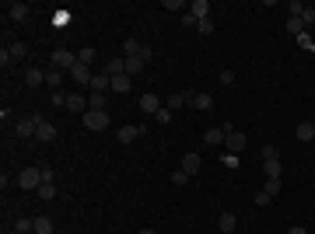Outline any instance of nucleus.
I'll return each instance as SVG.
<instances>
[{
    "mask_svg": "<svg viewBox=\"0 0 315 234\" xmlns=\"http://www.w3.org/2000/svg\"><path fill=\"white\" fill-rule=\"evenodd\" d=\"M14 182H18V189H39L42 185V168H21L18 175H14Z\"/></svg>",
    "mask_w": 315,
    "mask_h": 234,
    "instance_id": "f257e3e1",
    "label": "nucleus"
},
{
    "mask_svg": "<svg viewBox=\"0 0 315 234\" xmlns=\"http://www.w3.org/2000/svg\"><path fill=\"white\" fill-rule=\"evenodd\" d=\"M39 122H42V116H25V119H18V122H14V133H18V137H35V133H39Z\"/></svg>",
    "mask_w": 315,
    "mask_h": 234,
    "instance_id": "f03ea898",
    "label": "nucleus"
},
{
    "mask_svg": "<svg viewBox=\"0 0 315 234\" xmlns=\"http://www.w3.org/2000/svg\"><path fill=\"white\" fill-rule=\"evenodd\" d=\"M84 126H88L91 133H102V130L109 126V112H91V109H88V112H84Z\"/></svg>",
    "mask_w": 315,
    "mask_h": 234,
    "instance_id": "7ed1b4c3",
    "label": "nucleus"
},
{
    "mask_svg": "<svg viewBox=\"0 0 315 234\" xmlns=\"http://www.w3.org/2000/svg\"><path fill=\"white\" fill-rule=\"evenodd\" d=\"M200 168H203V157L196 154V151H189V154L182 157V172L193 178V175H200Z\"/></svg>",
    "mask_w": 315,
    "mask_h": 234,
    "instance_id": "20e7f679",
    "label": "nucleus"
},
{
    "mask_svg": "<svg viewBox=\"0 0 315 234\" xmlns=\"http://www.w3.org/2000/svg\"><path fill=\"white\" fill-rule=\"evenodd\" d=\"M158 109H161V98L158 95H151V91L140 95V112H144V116H158Z\"/></svg>",
    "mask_w": 315,
    "mask_h": 234,
    "instance_id": "39448f33",
    "label": "nucleus"
},
{
    "mask_svg": "<svg viewBox=\"0 0 315 234\" xmlns=\"http://www.w3.org/2000/svg\"><path fill=\"white\" fill-rule=\"evenodd\" d=\"M91 91H95V95H105V91H112V77H109L105 70H99V74L91 77Z\"/></svg>",
    "mask_w": 315,
    "mask_h": 234,
    "instance_id": "423d86ee",
    "label": "nucleus"
},
{
    "mask_svg": "<svg viewBox=\"0 0 315 234\" xmlns=\"http://www.w3.org/2000/svg\"><path fill=\"white\" fill-rule=\"evenodd\" d=\"M144 130H147V126H119V143H123V147H130V143H133Z\"/></svg>",
    "mask_w": 315,
    "mask_h": 234,
    "instance_id": "0eeeda50",
    "label": "nucleus"
},
{
    "mask_svg": "<svg viewBox=\"0 0 315 234\" xmlns=\"http://www.w3.org/2000/svg\"><path fill=\"white\" fill-rule=\"evenodd\" d=\"M186 14H189L193 21H203V18H210V4H207V0H193Z\"/></svg>",
    "mask_w": 315,
    "mask_h": 234,
    "instance_id": "6e6552de",
    "label": "nucleus"
},
{
    "mask_svg": "<svg viewBox=\"0 0 315 234\" xmlns=\"http://www.w3.org/2000/svg\"><path fill=\"white\" fill-rule=\"evenodd\" d=\"M28 4H21V0H14V4H7V18L11 21H28Z\"/></svg>",
    "mask_w": 315,
    "mask_h": 234,
    "instance_id": "1a4fd4ad",
    "label": "nucleus"
},
{
    "mask_svg": "<svg viewBox=\"0 0 315 234\" xmlns=\"http://www.w3.org/2000/svg\"><path fill=\"white\" fill-rule=\"evenodd\" d=\"M74 63H77V53H70V49H56L53 53V67H67L70 70Z\"/></svg>",
    "mask_w": 315,
    "mask_h": 234,
    "instance_id": "9d476101",
    "label": "nucleus"
},
{
    "mask_svg": "<svg viewBox=\"0 0 315 234\" xmlns=\"http://www.w3.org/2000/svg\"><path fill=\"white\" fill-rule=\"evenodd\" d=\"M130 88H133V77H130V74H116V77H112V95H130Z\"/></svg>",
    "mask_w": 315,
    "mask_h": 234,
    "instance_id": "9b49d317",
    "label": "nucleus"
},
{
    "mask_svg": "<svg viewBox=\"0 0 315 234\" xmlns=\"http://www.w3.org/2000/svg\"><path fill=\"white\" fill-rule=\"evenodd\" d=\"M193 101V91H179V95H168V101H165V109H172V112H179L182 105H189Z\"/></svg>",
    "mask_w": 315,
    "mask_h": 234,
    "instance_id": "f8f14e48",
    "label": "nucleus"
},
{
    "mask_svg": "<svg viewBox=\"0 0 315 234\" xmlns=\"http://www.w3.org/2000/svg\"><path fill=\"white\" fill-rule=\"evenodd\" d=\"M224 147H228L231 154H238V151H245V133H238V130H231V133L224 137Z\"/></svg>",
    "mask_w": 315,
    "mask_h": 234,
    "instance_id": "ddd939ff",
    "label": "nucleus"
},
{
    "mask_svg": "<svg viewBox=\"0 0 315 234\" xmlns=\"http://www.w3.org/2000/svg\"><path fill=\"white\" fill-rule=\"evenodd\" d=\"M70 77H74V84H91V77H95V74H91L84 63H74V67H70Z\"/></svg>",
    "mask_w": 315,
    "mask_h": 234,
    "instance_id": "4468645a",
    "label": "nucleus"
},
{
    "mask_svg": "<svg viewBox=\"0 0 315 234\" xmlns=\"http://www.w3.org/2000/svg\"><path fill=\"white\" fill-rule=\"evenodd\" d=\"M224 137H228L224 126H210V130L203 133V143H207V147H217V143H224Z\"/></svg>",
    "mask_w": 315,
    "mask_h": 234,
    "instance_id": "2eb2a0df",
    "label": "nucleus"
},
{
    "mask_svg": "<svg viewBox=\"0 0 315 234\" xmlns=\"http://www.w3.org/2000/svg\"><path fill=\"white\" fill-rule=\"evenodd\" d=\"M144 70H147V59L144 56H126V74H130V77H137Z\"/></svg>",
    "mask_w": 315,
    "mask_h": 234,
    "instance_id": "dca6fc26",
    "label": "nucleus"
},
{
    "mask_svg": "<svg viewBox=\"0 0 315 234\" xmlns=\"http://www.w3.org/2000/svg\"><path fill=\"white\" fill-rule=\"evenodd\" d=\"M35 140H42V143H53V140H56V126L42 119V122H39V133H35Z\"/></svg>",
    "mask_w": 315,
    "mask_h": 234,
    "instance_id": "f3484780",
    "label": "nucleus"
},
{
    "mask_svg": "<svg viewBox=\"0 0 315 234\" xmlns=\"http://www.w3.org/2000/svg\"><path fill=\"white\" fill-rule=\"evenodd\" d=\"M25 84H32V88L46 84V70H39V67H28V70H25Z\"/></svg>",
    "mask_w": 315,
    "mask_h": 234,
    "instance_id": "a211bd4d",
    "label": "nucleus"
},
{
    "mask_svg": "<svg viewBox=\"0 0 315 234\" xmlns=\"http://www.w3.org/2000/svg\"><path fill=\"white\" fill-rule=\"evenodd\" d=\"M294 137L301 140V143H312V140H315V126H312V122H301V126L294 130Z\"/></svg>",
    "mask_w": 315,
    "mask_h": 234,
    "instance_id": "6ab92c4d",
    "label": "nucleus"
},
{
    "mask_svg": "<svg viewBox=\"0 0 315 234\" xmlns=\"http://www.w3.org/2000/svg\"><path fill=\"white\" fill-rule=\"evenodd\" d=\"M263 175L266 178H280L284 175V164H280V161H263Z\"/></svg>",
    "mask_w": 315,
    "mask_h": 234,
    "instance_id": "aec40b11",
    "label": "nucleus"
},
{
    "mask_svg": "<svg viewBox=\"0 0 315 234\" xmlns=\"http://www.w3.org/2000/svg\"><path fill=\"white\" fill-rule=\"evenodd\" d=\"M7 53H11V59L18 63V59L28 56V46H25V42H11V46H7Z\"/></svg>",
    "mask_w": 315,
    "mask_h": 234,
    "instance_id": "412c9836",
    "label": "nucleus"
},
{
    "mask_svg": "<svg viewBox=\"0 0 315 234\" xmlns=\"http://www.w3.org/2000/svg\"><path fill=\"white\" fill-rule=\"evenodd\" d=\"M189 105H196L200 112H210V109H214V98H210V95H193Z\"/></svg>",
    "mask_w": 315,
    "mask_h": 234,
    "instance_id": "4be33fe9",
    "label": "nucleus"
},
{
    "mask_svg": "<svg viewBox=\"0 0 315 234\" xmlns=\"http://www.w3.org/2000/svg\"><path fill=\"white\" fill-rule=\"evenodd\" d=\"M35 193H39V199H42V203H49V199H56V185H53V182H42V185L35 189Z\"/></svg>",
    "mask_w": 315,
    "mask_h": 234,
    "instance_id": "5701e85b",
    "label": "nucleus"
},
{
    "mask_svg": "<svg viewBox=\"0 0 315 234\" xmlns=\"http://www.w3.org/2000/svg\"><path fill=\"white\" fill-rule=\"evenodd\" d=\"M217 224H221V231H224V234H231V231L238 227V217H235V214H221V220H217Z\"/></svg>",
    "mask_w": 315,
    "mask_h": 234,
    "instance_id": "b1692460",
    "label": "nucleus"
},
{
    "mask_svg": "<svg viewBox=\"0 0 315 234\" xmlns=\"http://www.w3.org/2000/svg\"><path fill=\"white\" fill-rule=\"evenodd\" d=\"M301 32H308V28H305V21H301V18H287V35H294V39H298Z\"/></svg>",
    "mask_w": 315,
    "mask_h": 234,
    "instance_id": "393cba45",
    "label": "nucleus"
},
{
    "mask_svg": "<svg viewBox=\"0 0 315 234\" xmlns=\"http://www.w3.org/2000/svg\"><path fill=\"white\" fill-rule=\"evenodd\" d=\"M105 101H109V95H91L88 98V109L91 112H105Z\"/></svg>",
    "mask_w": 315,
    "mask_h": 234,
    "instance_id": "a878e982",
    "label": "nucleus"
},
{
    "mask_svg": "<svg viewBox=\"0 0 315 234\" xmlns=\"http://www.w3.org/2000/svg\"><path fill=\"white\" fill-rule=\"evenodd\" d=\"M46 84H49V88H60V84H63V70H60V67L46 70Z\"/></svg>",
    "mask_w": 315,
    "mask_h": 234,
    "instance_id": "bb28decb",
    "label": "nucleus"
},
{
    "mask_svg": "<svg viewBox=\"0 0 315 234\" xmlns=\"http://www.w3.org/2000/svg\"><path fill=\"white\" fill-rule=\"evenodd\" d=\"M35 234H53V220L49 217H35Z\"/></svg>",
    "mask_w": 315,
    "mask_h": 234,
    "instance_id": "cd10ccee",
    "label": "nucleus"
},
{
    "mask_svg": "<svg viewBox=\"0 0 315 234\" xmlns=\"http://www.w3.org/2000/svg\"><path fill=\"white\" fill-rule=\"evenodd\" d=\"M305 7H308V4H301V0H291V4H287V18H301V14H305Z\"/></svg>",
    "mask_w": 315,
    "mask_h": 234,
    "instance_id": "c85d7f7f",
    "label": "nucleus"
},
{
    "mask_svg": "<svg viewBox=\"0 0 315 234\" xmlns=\"http://www.w3.org/2000/svg\"><path fill=\"white\" fill-rule=\"evenodd\" d=\"M123 49H126V56H140V49H144V46H140L137 39H126V42H123Z\"/></svg>",
    "mask_w": 315,
    "mask_h": 234,
    "instance_id": "c756f323",
    "label": "nucleus"
},
{
    "mask_svg": "<svg viewBox=\"0 0 315 234\" xmlns=\"http://www.w3.org/2000/svg\"><path fill=\"white\" fill-rule=\"evenodd\" d=\"M263 193L270 196V199H273L277 193H280V178H266V185H263Z\"/></svg>",
    "mask_w": 315,
    "mask_h": 234,
    "instance_id": "7c9ffc66",
    "label": "nucleus"
},
{
    "mask_svg": "<svg viewBox=\"0 0 315 234\" xmlns=\"http://www.w3.org/2000/svg\"><path fill=\"white\" fill-rule=\"evenodd\" d=\"M91 59H95V49H91V46H84V49L77 53V63H84V67H88Z\"/></svg>",
    "mask_w": 315,
    "mask_h": 234,
    "instance_id": "2f4dec72",
    "label": "nucleus"
},
{
    "mask_svg": "<svg viewBox=\"0 0 315 234\" xmlns=\"http://www.w3.org/2000/svg\"><path fill=\"white\" fill-rule=\"evenodd\" d=\"M263 161H280V151H277L273 143H266V147H263Z\"/></svg>",
    "mask_w": 315,
    "mask_h": 234,
    "instance_id": "473e14b6",
    "label": "nucleus"
},
{
    "mask_svg": "<svg viewBox=\"0 0 315 234\" xmlns=\"http://www.w3.org/2000/svg\"><path fill=\"white\" fill-rule=\"evenodd\" d=\"M196 28H200V35H214V21H210V18L196 21Z\"/></svg>",
    "mask_w": 315,
    "mask_h": 234,
    "instance_id": "72a5a7b5",
    "label": "nucleus"
},
{
    "mask_svg": "<svg viewBox=\"0 0 315 234\" xmlns=\"http://www.w3.org/2000/svg\"><path fill=\"white\" fill-rule=\"evenodd\" d=\"M165 11H189V4H182V0H165Z\"/></svg>",
    "mask_w": 315,
    "mask_h": 234,
    "instance_id": "f704fd0d",
    "label": "nucleus"
},
{
    "mask_svg": "<svg viewBox=\"0 0 315 234\" xmlns=\"http://www.w3.org/2000/svg\"><path fill=\"white\" fill-rule=\"evenodd\" d=\"M301 21H305V28H312V25H315V7H305V14H301Z\"/></svg>",
    "mask_w": 315,
    "mask_h": 234,
    "instance_id": "c9c22d12",
    "label": "nucleus"
},
{
    "mask_svg": "<svg viewBox=\"0 0 315 234\" xmlns=\"http://www.w3.org/2000/svg\"><path fill=\"white\" fill-rule=\"evenodd\" d=\"M154 119H158V122H172V109H165V105H161Z\"/></svg>",
    "mask_w": 315,
    "mask_h": 234,
    "instance_id": "e433bc0d",
    "label": "nucleus"
},
{
    "mask_svg": "<svg viewBox=\"0 0 315 234\" xmlns=\"http://www.w3.org/2000/svg\"><path fill=\"white\" fill-rule=\"evenodd\" d=\"M172 182H175V185H186V182H189V175L179 168V172H172Z\"/></svg>",
    "mask_w": 315,
    "mask_h": 234,
    "instance_id": "4c0bfd02",
    "label": "nucleus"
},
{
    "mask_svg": "<svg viewBox=\"0 0 315 234\" xmlns=\"http://www.w3.org/2000/svg\"><path fill=\"white\" fill-rule=\"evenodd\" d=\"M0 67H14V59H11V53H7V46L0 49Z\"/></svg>",
    "mask_w": 315,
    "mask_h": 234,
    "instance_id": "58836bf2",
    "label": "nucleus"
},
{
    "mask_svg": "<svg viewBox=\"0 0 315 234\" xmlns=\"http://www.w3.org/2000/svg\"><path fill=\"white\" fill-rule=\"evenodd\" d=\"M67 98H70V95H63V91H56V95H53V105H60V109H63V105H67Z\"/></svg>",
    "mask_w": 315,
    "mask_h": 234,
    "instance_id": "ea45409f",
    "label": "nucleus"
},
{
    "mask_svg": "<svg viewBox=\"0 0 315 234\" xmlns=\"http://www.w3.org/2000/svg\"><path fill=\"white\" fill-rule=\"evenodd\" d=\"M235 80V70H221V84H231Z\"/></svg>",
    "mask_w": 315,
    "mask_h": 234,
    "instance_id": "a19ab883",
    "label": "nucleus"
},
{
    "mask_svg": "<svg viewBox=\"0 0 315 234\" xmlns=\"http://www.w3.org/2000/svg\"><path fill=\"white\" fill-rule=\"evenodd\" d=\"M287 234H308V231H305V227L298 224V227H291V231H287Z\"/></svg>",
    "mask_w": 315,
    "mask_h": 234,
    "instance_id": "79ce46f5",
    "label": "nucleus"
},
{
    "mask_svg": "<svg viewBox=\"0 0 315 234\" xmlns=\"http://www.w3.org/2000/svg\"><path fill=\"white\" fill-rule=\"evenodd\" d=\"M140 234H154V231H151V227H144V231H140Z\"/></svg>",
    "mask_w": 315,
    "mask_h": 234,
    "instance_id": "37998d69",
    "label": "nucleus"
},
{
    "mask_svg": "<svg viewBox=\"0 0 315 234\" xmlns=\"http://www.w3.org/2000/svg\"><path fill=\"white\" fill-rule=\"evenodd\" d=\"M312 126H315V119H312Z\"/></svg>",
    "mask_w": 315,
    "mask_h": 234,
    "instance_id": "c03bdc74",
    "label": "nucleus"
}]
</instances>
